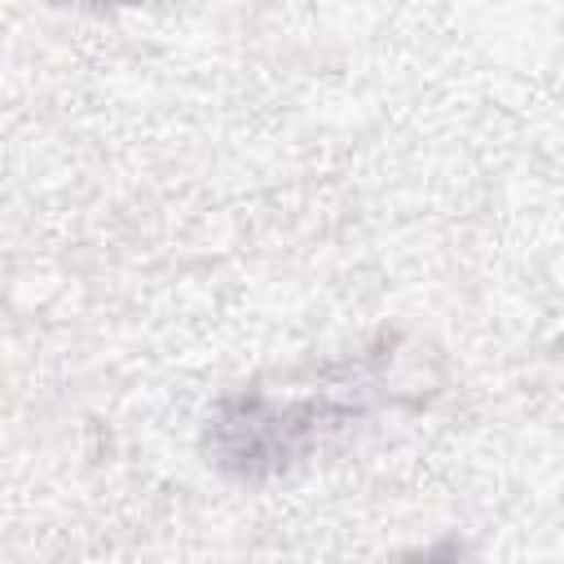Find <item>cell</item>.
Instances as JSON below:
<instances>
[{
	"instance_id": "obj_1",
	"label": "cell",
	"mask_w": 564,
	"mask_h": 564,
	"mask_svg": "<svg viewBox=\"0 0 564 564\" xmlns=\"http://www.w3.org/2000/svg\"><path fill=\"white\" fill-rule=\"evenodd\" d=\"M375 366L379 361L361 357V361L326 366L313 383L282 392V397H273L269 388H251V392L220 401L212 432H207L212 458L238 476H264V471L286 467L326 427L357 419L370 405L379 388Z\"/></svg>"
},
{
	"instance_id": "obj_2",
	"label": "cell",
	"mask_w": 564,
	"mask_h": 564,
	"mask_svg": "<svg viewBox=\"0 0 564 564\" xmlns=\"http://www.w3.org/2000/svg\"><path fill=\"white\" fill-rule=\"evenodd\" d=\"M401 564H463V546H458V542H441V546L419 551V555H410V560H401Z\"/></svg>"
}]
</instances>
